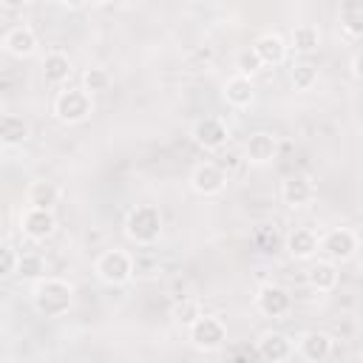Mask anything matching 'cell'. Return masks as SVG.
I'll return each mask as SVG.
<instances>
[{
    "instance_id": "cell-1",
    "label": "cell",
    "mask_w": 363,
    "mask_h": 363,
    "mask_svg": "<svg viewBox=\"0 0 363 363\" xmlns=\"http://www.w3.org/2000/svg\"><path fill=\"white\" fill-rule=\"evenodd\" d=\"M34 312L43 318H62L74 303V286L62 278H40L31 289Z\"/></svg>"
},
{
    "instance_id": "cell-2",
    "label": "cell",
    "mask_w": 363,
    "mask_h": 363,
    "mask_svg": "<svg viewBox=\"0 0 363 363\" xmlns=\"http://www.w3.org/2000/svg\"><path fill=\"white\" fill-rule=\"evenodd\" d=\"M162 210L156 204H136L128 216H125V235L139 244V247H150L162 238Z\"/></svg>"
},
{
    "instance_id": "cell-3",
    "label": "cell",
    "mask_w": 363,
    "mask_h": 363,
    "mask_svg": "<svg viewBox=\"0 0 363 363\" xmlns=\"http://www.w3.org/2000/svg\"><path fill=\"white\" fill-rule=\"evenodd\" d=\"M51 111H54V119L62 122V125H82L94 113V96L82 85L79 88H71L68 85V88L57 91Z\"/></svg>"
},
{
    "instance_id": "cell-4",
    "label": "cell",
    "mask_w": 363,
    "mask_h": 363,
    "mask_svg": "<svg viewBox=\"0 0 363 363\" xmlns=\"http://www.w3.org/2000/svg\"><path fill=\"white\" fill-rule=\"evenodd\" d=\"M94 272H96V278H99L102 284H108V286H125V284L133 278V258H130L125 250H119V247L105 250V252H99V258L94 261Z\"/></svg>"
},
{
    "instance_id": "cell-5",
    "label": "cell",
    "mask_w": 363,
    "mask_h": 363,
    "mask_svg": "<svg viewBox=\"0 0 363 363\" xmlns=\"http://www.w3.org/2000/svg\"><path fill=\"white\" fill-rule=\"evenodd\" d=\"M187 337L190 343L199 349V352H216L227 343V326L221 318L216 315H196L190 323H187Z\"/></svg>"
},
{
    "instance_id": "cell-6",
    "label": "cell",
    "mask_w": 363,
    "mask_h": 363,
    "mask_svg": "<svg viewBox=\"0 0 363 363\" xmlns=\"http://www.w3.org/2000/svg\"><path fill=\"white\" fill-rule=\"evenodd\" d=\"M360 241H357V233L349 230V227H332L326 230L323 235H318V252H323L329 261L335 264H343L349 261L354 252H357Z\"/></svg>"
},
{
    "instance_id": "cell-7",
    "label": "cell",
    "mask_w": 363,
    "mask_h": 363,
    "mask_svg": "<svg viewBox=\"0 0 363 363\" xmlns=\"http://www.w3.org/2000/svg\"><path fill=\"white\" fill-rule=\"evenodd\" d=\"M190 136H193V142L201 150H210L213 153V150H221L230 142V128H227V122L221 116H201L193 125Z\"/></svg>"
},
{
    "instance_id": "cell-8",
    "label": "cell",
    "mask_w": 363,
    "mask_h": 363,
    "mask_svg": "<svg viewBox=\"0 0 363 363\" xmlns=\"http://www.w3.org/2000/svg\"><path fill=\"white\" fill-rule=\"evenodd\" d=\"M20 230L28 241H45L54 235L57 230V218L51 210H43V207H26L20 213Z\"/></svg>"
},
{
    "instance_id": "cell-9",
    "label": "cell",
    "mask_w": 363,
    "mask_h": 363,
    "mask_svg": "<svg viewBox=\"0 0 363 363\" xmlns=\"http://www.w3.org/2000/svg\"><path fill=\"white\" fill-rule=\"evenodd\" d=\"M315 196H318V187H315V182H312L309 176H303V173L286 176V179L281 182V201H284L286 207H292V210H301V207L312 204Z\"/></svg>"
},
{
    "instance_id": "cell-10",
    "label": "cell",
    "mask_w": 363,
    "mask_h": 363,
    "mask_svg": "<svg viewBox=\"0 0 363 363\" xmlns=\"http://www.w3.org/2000/svg\"><path fill=\"white\" fill-rule=\"evenodd\" d=\"M255 309L264 318H284L292 309V295L278 284H264L255 292Z\"/></svg>"
},
{
    "instance_id": "cell-11",
    "label": "cell",
    "mask_w": 363,
    "mask_h": 363,
    "mask_svg": "<svg viewBox=\"0 0 363 363\" xmlns=\"http://www.w3.org/2000/svg\"><path fill=\"white\" fill-rule=\"evenodd\" d=\"M190 187L199 196H218L227 187V173L216 162H201L190 173Z\"/></svg>"
},
{
    "instance_id": "cell-12",
    "label": "cell",
    "mask_w": 363,
    "mask_h": 363,
    "mask_svg": "<svg viewBox=\"0 0 363 363\" xmlns=\"http://www.w3.org/2000/svg\"><path fill=\"white\" fill-rule=\"evenodd\" d=\"M244 156H247V162L255 164V167L269 164V162L278 156V136L269 133V130H255V133H250V139L244 142Z\"/></svg>"
},
{
    "instance_id": "cell-13",
    "label": "cell",
    "mask_w": 363,
    "mask_h": 363,
    "mask_svg": "<svg viewBox=\"0 0 363 363\" xmlns=\"http://www.w3.org/2000/svg\"><path fill=\"white\" fill-rule=\"evenodd\" d=\"M255 354L261 357V360H269V363H284V360H289L292 354H295V343L284 335V332H264L261 337H258V343H255Z\"/></svg>"
},
{
    "instance_id": "cell-14",
    "label": "cell",
    "mask_w": 363,
    "mask_h": 363,
    "mask_svg": "<svg viewBox=\"0 0 363 363\" xmlns=\"http://www.w3.org/2000/svg\"><path fill=\"white\" fill-rule=\"evenodd\" d=\"M286 252L295 261H312L318 255V233L309 227H295L286 235Z\"/></svg>"
},
{
    "instance_id": "cell-15",
    "label": "cell",
    "mask_w": 363,
    "mask_h": 363,
    "mask_svg": "<svg viewBox=\"0 0 363 363\" xmlns=\"http://www.w3.org/2000/svg\"><path fill=\"white\" fill-rule=\"evenodd\" d=\"M37 34L28 28V26H14V28H9L6 31V37H3V48L11 54V57H17V60H26V57H31L34 51H37Z\"/></svg>"
},
{
    "instance_id": "cell-16",
    "label": "cell",
    "mask_w": 363,
    "mask_h": 363,
    "mask_svg": "<svg viewBox=\"0 0 363 363\" xmlns=\"http://www.w3.org/2000/svg\"><path fill=\"white\" fill-rule=\"evenodd\" d=\"M252 51H255V57L261 60V65H281L284 60H286V51H289V45H286V40L281 37V34H261L255 43H252Z\"/></svg>"
},
{
    "instance_id": "cell-17",
    "label": "cell",
    "mask_w": 363,
    "mask_h": 363,
    "mask_svg": "<svg viewBox=\"0 0 363 363\" xmlns=\"http://www.w3.org/2000/svg\"><path fill=\"white\" fill-rule=\"evenodd\" d=\"M221 96H224V102H227L230 108H238V111L250 108L252 99H255L252 79H250V77H241V74L230 77V79L224 82V88H221Z\"/></svg>"
},
{
    "instance_id": "cell-18",
    "label": "cell",
    "mask_w": 363,
    "mask_h": 363,
    "mask_svg": "<svg viewBox=\"0 0 363 363\" xmlns=\"http://www.w3.org/2000/svg\"><path fill=\"white\" fill-rule=\"evenodd\" d=\"M337 281H340L337 264L329 261V258H320V261H315V264L306 269V284H309L315 292H320V295L332 292V289L337 286Z\"/></svg>"
},
{
    "instance_id": "cell-19",
    "label": "cell",
    "mask_w": 363,
    "mask_h": 363,
    "mask_svg": "<svg viewBox=\"0 0 363 363\" xmlns=\"http://www.w3.org/2000/svg\"><path fill=\"white\" fill-rule=\"evenodd\" d=\"M298 354L303 360H309V363H323L332 354V337L326 332H318V329L315 332H306L298 340Z\"/></svg>"
},
{
    "instance_id": "cell-20",
    "label": "cell",
    "mask_w": 363,
    "mask_h": 363,
    "mask_svg": "<svg viewBox=\"0 0 363 363\" xmlns=\"http://www.w3.org/2000/svg\"><path fill=\"white\" fill-rule=\"evenodd\" d=\"M28 136H31V128L23 116H17V113H3L0 116V145L20 147V145L28 142Z\"/></svg>"
},
{
    "instance_id": "cell-21",
    "label": "cell",
    "mask_w": 363,
    "mask_h": 363,
    "mask_svg": "<svg viewBox=\"0 0 363 363\" xmlns=\"http://www.w3.org/2000/svg\"><path fill=\"white\" fill-rule=\"evenodd\" d=\"M26 201H28V207L54 210V204L60 201V187L51 179H34L26 190Z\"/></svg>"
},
{
    "instance_id": "cell-22",
    "label": "cell",
    "mask_w": 363,
    "mask_h": 363,
    "mask_svg": "<svg viewBox=\"0 0 363 363\" xmlns=\"http://www.w3.org/2000/svg\"><path fill=\"white\" fill-rule=\"evenodd\" d=\"M71 77V60L62 51H48L43 60V79L48 85H62Z\"/></svg>"
},
{
    "instance_id": "cell-23",
    "label": "cell",
    "mask_w": 363,
    "mask_h": 363,
    "mask_svg": "<svg viewBox=\"0 0 363 363\" xmlns=\"http://www.w3.org/2000/svg\"><path fill=\"white\" fill-rule=\"evenodd\" d=\"M289 45L298 51V54H312L320 48V31L309 23H301L292 28V37H289Z\"/></svg>"
},
{
    "instance_id": "cell-24",
    "label": "cell",
    "mask_w": 363,
    "mask_h": 363,
    "mask_svg": "<svg viewBox=\"0 0 363 363\" xmlns=\"http://www.w3.org/2000/svg\"><path fill=\"white\" fill-rule=\"evenodd\" d=\"M340 28H343L352 40H357V37L363 34V6H360L357 0H346V3L340 6Z\"/></svg>"
},
{
    "instance_id": "cell-25",
    "label": "cell",
    "mask_w": 363,
    "mask_h": 363,
    "mask_svg": "<svg viewBox=\"0 0 363 363\" xmlns=\"http://www.w3.org/2000/svg\"><path fill=\"white\" fill-rule=\"evenodd\" d=\"M289 79H292L295 91H309L318 82V65H312V62H292Z\"/></svg>"
},
{
    "instance_id": "cell-26",
    "label": "cell",
    "mask_w": 363,
    "mask_h": 363,
    "mask_svg": "<svg viewBox=\"0 0 363 363\" xmlns=\"http://www.w3.org/2000/svg\"><path fill=\"white\" fill-rule=\"evenodd\" d=\"M82 88H85L91 96L108 91V88H111V74H108V68H102V65L85 68V74H82Z\"/></svg>"
},
{
    "instance_id": "cell-27",
    "label": "cell",
    "mask_w": 363,
    "mask_h": 363,
    "mask_svg": "<svg viewBox=\"0 0 363 363\" xmlns=\"http://www.w3.org/2000/svg\"><path fill=\"white\" fill-rule=\"evenodd\" d=\"M14 275H23V278H31V281H40L45 275V261L34 252H23L20 261H17V272Z\"/></svg>"
},
{
    "instance_id": "cell-28",
    "label": "cell",
    "mask_w": 363,
    "mask_h": 363,
    "mask_svg": "<svg viewBox=\"0 0 363 363\" xmlns=\"http://www.w3.org/2000/svg\"><path fill=\"white\" fill-rule=\"evenodd\" d=\"M17 261H20V252L14 250V244L3 241L0 244V278H9L17 272Z\"/></svg>"
},
{
    "instance_id": "cell-29",
    "label": "cell",
    "mask_w": 363,
    "mask_h": 363,
    "mask_svg": "<svg viewBox=\"0 0 363 363\" xmlns=\"http://www.w3.org/2000/svg\"><path fill=\"white\" fill-rule=\"evenodd\" d=\"M235 68H238L241 77H252V74L261 71L264 65H261V60L255 57L252 48H244V51H238V57H235Z\"/></svg>"
},
{
    "instance_id": "cell-30",
    "label": "cell",
    "mask_w": 363,
    "mask_h": 363,
    "mask_svg": "<svg viewBox=\"0 0 363 363\" xmlns=\"http://www.w3.org/2000/svg\"><path fill=\"white\" fill-rule=\"evenodd\" d=\"M173 315H176V320H179V323H190V320L199 315V306H196L193 301H187V303L176 306V312H173Z\"/></svg>"
},
{
    "instance_id": "cell-31",
    "label": "cell",
    "mask_w": 363,
    "mask_h": 363,
    "mask_svg": "<svg viewBox=\"0 0 363 363\" xmlns=\"http://www.w3.org/2000/svg\"><path fill=\"white\" fill-rule=\"evenodd\" d=\"M31 0H0V6H6V9H23V6H28Z\"/></svg>"
},
{
    "instance_id": "cell-32",
    "label": "cell",
    "mask_w": 363,
    "mask_h": 363,
    "mask_svg": "<svg viewBox=\"0 0 363 363\" xmlns=\"http://www.w3.org/2000/svg\"><path fill=\"white\" fill-rule=\"evenodd\" d=\"M60 3H62L65 9H82V6L88 3V0H60Z\"/></svg>"
},
{
    "instance_id": "cell-33",
    "label": "cell",
    "mask_w": 363,
    "mask_h": 363,
    "mask_svg": "<svg viewBox=\"0 0 363 363\" xmlns=\"http://www.w3.org/2000/svg\"><path fill=\"white\" fill-rule=\"evenodd\" d=\"M357 65H360V60H357V57H352V77H354V79L360 77V68H357Z\"/></svg>"
},
{
    "instance_id": "cell-34",
    "label": "cell",
    "mask_w": 363,
    "mask_h": 363,
    "mask_svg": "<svg viewBox=\"0 0 363 363\" xmlns=\"http://www.w3.org/2000/svg\"><path fill=\"white\" fill-rule=\"evenodd\" d=\"M88 3H99V6H105V3H111V0H88Z\"/></svg>"
},
{
    "instance_id": "cell-35",
    "label": "cell",
    "mask_w": 363,
    "mask_h": 363,
    "mask_svg": "<svg viewBox=\"0 0 363 363\" xmlns=\"http://www.w3.org/2000/svg\"><path fill=\"white\" fill-rule=\"evenodd\" d=\"M199 3H218V0H199Z\"/></svg>"
}]
</instances>
